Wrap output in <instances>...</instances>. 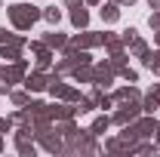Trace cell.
<instances>
[{
    "mask_svg": "<svg viewBox=\"0 0 160 157\" xmlns=\"http://www.w3.org/2000/svg\"><path fill=\"white\" fill-rule=\"evenodd\" d=\"M0 151H3V133H0Z\"/></svg>",
    "mask_w": 160,
    "mask_h": 157,
    "instance_id": "cell-35",
    "label": "cell"
},
{
    "mask_svg": "<svg viewBox=\"0 0 160 157\" xmlns=\"http://www.w3.org/2000/svg\"><path fill=\"white\" fill-rule=\"evenodd\" d=\"M43 43L52 46V49H65V46H68V37L59 34V31H49V34H43Z\"/></svg>",
    "mask_w": 160,
    "mask_h": 157,
    "instance_id": "cell-18",
    "label": "cell"
},
{
    "mask_svg": "<svg viewBox=\"0 0 160 157\" xmlns=\"http://www.w3.org/2000/svg\"><path fill=\"white\" fill-rule=\"evenodd\" d=\"M111 99H114L117 105H129V102H142V93L136 86H120V89H114Z\"/></svg>",
    "mask_w": 160,
    "mask_h": 157,
    "instance_id": "cell-13",
    "label": "cell"
},
{
    "mask_svg": "<svg viewBox=\"0 0 160 157\" xmlns=\"http://www.w3.org/2000/svg\"><path fill=\"white\" fill-rule=\"evenodd\" d=\"M142 111H145V114H154V111H160V83H154V89L142 99Z\"/></svg>",
    "mask_w": 160,
    "mask_h": 157,
    "instance_id": "cell-14",
    "label": "cell"
},
{
    "mask_svg": "<svg viewBox=\"0 0 160 157\" xmlns=\"http://www.w3.org/2000/svg\"><path fill=\"white\" fill-rule=\"evenodd\" d=\"M25 74H28V62H25V59H16L12 65H0V83H3V86L22 83Z\"/></svg>",
    "mask_w": 160,
    "mask_h": 157,
    "instance_id": "cell-3",
    "label": "cell"
},
{
    "mask_svg": "<svg viewBox=\"0 0 160 157\" xmlns=\"http://www.w3.org/2000/svg\"><path fill=\"white\" fill-rule=\"evenodd\" d=\"M99 145H96V136L86 129H77L74 136H68V145H65V154H96Z\"/></svg>",
    "mask_w": 160,
    "mask_h": 157,
    "instance_id": "cell-2",
    "label": "cell"
},
{
    "mask_svg": "<svg viewBox=\"0 0 160 157\" xmlns=\"http://www.w3.org/2000/svg\"><path fill=\"white\" fill-rule=\"evenodd\" d=\"M136 34H139V31H136V28H126V31H123V43H129V40L136 37Z\"/></svg>",
    "mask_w": 160,
    "mask_h": 157,
    "instance_id": "cell-28",
    "label": "cell"
},
{
    "mask_svg": "<svg viewBox=\"0 0 160 157\" xmlns=\"http://www.w3.org/2000/svg\"><path fill=\"white\" fill-rule=\"evenodd\" d=\"M9 99H12V105H19V108H25V105L31 102V93H9Z\"/></svg>",
    "mask_w": 160,
    "mask_h": 157,
    "instance_id": "cell-25",
    "label": "cell"
},
{
    "mask_svg": "<svg viewBox=\"0 0 160 157\" xmlns=\"http://www.w3.org/2000/svg\"><path fill=\"white\" fill-rule=\"evenodd\" d=\"M31 53L37 56V68L40 71H49V65H52V46H46L43 40H34V43H31Z\"/></svg>",
    "mask_w": 160,
    "mask_h": 157,
    "instance_id": "cell-11",
    "label": "cell"
},
{
    "mask_svg": "<svg viewBox=\"0 0 160 157\" xmlns=\"http://www.w3.org/2000/svg\"><path fill=\"white\" fill-rule=\"evenodd\" d=\"M108 126H111V117H105V114H102V117H96V120H92L89 133H92V136H105V129H108Z\"/></svg>",
    "mask_w": 160,
    "mask_h": 157,
    "instance_id": "cell-21",
    "label": "cell"
},
{
    "mask_svg": "<svg viewBox=\"0 0 160 157\" xmlns=\"http://www.w3.org/2000/svg\"><path fill=\"white\" fill-rule=\"evenodd\" d=\"M12 129V117H0V133H9Z\"/></svg>",
    "mask_w": 160,
    "mask_h": 157,
    "instance_id": "cell-27",
    "label": "cell"
},
{
    "mask_svg": "<svg viewBox=\"0 0 160 157\" xmlns=\"http://www.w3.org/2000/svg\"><path fill=\"white\" fill-rule=\"evenodd\" d=\"M117 74H120V77H123V80H129V83H139V71H132L129 65H123V68H120Z\"/></svg>",
    "mask_w": 160,
    "mask_h": 157,
    "instance_id": "cell-24",
    "label": "cell"
},
{
    "mask_svg": "<svg viewBox=\"0 0 160 157\" xmlns=\"http://www.w3.org/2000/svg\"><path fill=\"white\" fill-rule=\"evenodd\" d=\"M28 46V40L22 37V34H12L9 40H3L0 43V59H6V62H16L22 59V49Z\"/></svg>",
    "mask_w": 160,
    "mask_h": 157,
    "instance_id": "cell-5",
    "label": "cell"
},
{
    "mask_svg": "<svg viewBox=\"0 0 160 157\" xmlns=\"http://www.w3.org/2000/svg\"><path fill=\"white\" fill-rule=\"evenodd\" d=\"M129 126H132V133H136L139 139H151V136H157V126H160V123L154 120V114H148V117L132 120Z\"/></svg>",
    "mask_w": 160,
    "mask_h": 157,
    "instance_id": "cell-7",
    "label": "cell"
},
{
    "mask_svg": "<svg viewBox=\"0 0 160 157\" xmlns=\"http://www.w3.org/2000/svg\"><path fill=\"white\" fill-rule=\"evenodd\" d=\"M68 43L80 46V49H92V46H105V34H96V31H86L83 28V34H74Z\"/></svg>",
    "mask_w": 160,
    "mask_h": 157,
    "instance_id": "cell-6",
    "label": "cell"
},
{
    "mask_svg": "<svg viewBox=\"0 0 160 157\" xmlns=\"http://www.w3.org/2000/svg\"><path fill=\"white\" fill-rule=\"evenodd\" d=\"M123 37H117V34H105V49L111 53V56H117V53H123Z\"/></svg>",
    "mask_w": 160,
    "mask_h": 157,
    "instance_id": "cell-19",
    "label": "cell"
},
{
    "mask_svg": "<svg viewBox=\"0 0 160 157\" xmlns=\"http://www.w3.org/2000/svg\"><path fill=\"white\" fill-rule=\"evenodd\" d=\"M0 93H9V86H3V83H0Z\"/></svg>",
    "mask_w": 160,
    "mask_h": 157,
    "instance_id": "cell-34",
    "label": "cell"
},
{
    "mask_svg": "<svg viewBox=\"0 0 160 157\" xmlns=\"http://www.w3.org/2000/svg\"><path fill=\"white\" fill-rule=\"evenodd\" d=\"M46 89H49L56 99H62V102H74V105L80 102V93L74 89V86H65V83H62V74H59V71L49 74V86H46Z\"/></svg>",
    "mask_w": 160,
    "mask_h": 157,
    "instance_id": "cell-4",
    "label": "cell"
},
{
    "mask_svg": "<svg viewBox=\"0 0 160 157\" xmlns=\"http://www.w3.org/2000/svg\"><path fill=\"white\" fill-rule=\"evenodd\" d=\"M77 3H83V0H65V6H77Z\"/></svg>",
    "mask_w": 160,
    "mask_h": 157,
    "instance_id": "cell-31",
    "label": "cell"
},
{
    "mask_svg": "<svg viewBox=\"0 0 160 157\" xmlns=\"http://www.w3.org/2000/svg\"><path fill=\"white\" fill-rule=\"evenodd\" d=\"M102 19H105V25H114V22L120 19V6L117 3H102Z\"/></svg>",
    "mask_w": 160,
    "mask_h": 157,
    "instance_id": "cell-17",
    "label": "cell"
},
{
    "mask_svg": "<svg viewBox=\"0 0 160 157\" xmlns=\"http://www.w3.org/2000/svg\"><path fill=\"white\" fill-rule=\"evenodd\" d=\"M148 25H151V28H160V9H154V13L148 16Z\"/></svg>",
    "mask_w": 160,
    "mask_h": 157,
    "instance_id": "cell-26",
    "label": "cell"
},
{
    "mask_svg": "<svg viewBox=\"0 0 160 157\" xmlns=\"http://www.w3.org/2000/svg\"><path fill=\"white\" fill-rule=\"evenodd\" d=\"M142 62H145V65H148V68L160 77V49H157V53H151V49H148V56H145Z\"/></svg>",
    "mask_w": 160,
    "mask_h": 157,
    "instance_id": "cell-22",
    "label": "cell"
},
{
    "mask_svg": "<svg viewBox=\"0 0 160 157\" xmlns=\"http://www.w3.org/2000/svg\"><path fill=\"white\" fill-rule=\"evenodd\" d=\"M6 13H9V22L16 31H31V25L43 19V9H37L34 3H12Z\"/></svg>",
    "mask_w": 160,
    "mask_h": 157,
    "instance_id": "cell-1",
    "label": "cell"
},
{
    "mask_svg": "<svg viewBox=\"0 0 160 157\" xmlns=\"http://www.w3.org/2000/svg\"><path fill=\"white\" fill-rule=\"evenodd\" d=\"M157 145H160V126H157Z\"/></svg>",
    "mask_w": 160,
    "mask_h": 157,
    "instance_id": "cell-37",
    "label": "cell"
},
{
    "mask_svg": "<svg viewBox=\"0 0 160 157\" xmlns=\"http://www.w3.org/2000/svg\"><path fill=\"white\" fill-rule=\"evenodd\" d=\"M43 19L49 22V25H59V22H62V9H56V6H46V9H43Z\"/></svg>",
    "mask_w": 160,
    "mask_h": 157,
    "instance_id": "cell-23",
    "label": "cell"
},
{
    "mask_svg": "<svg viewBox=\"0 0 160 157\" xmlns=\"http://www.w3.org/2000/svg\"><path fill=\"white\" fill-rule=\"evenodd\" d=\"M154 43H160V28H157V34H154Z\"/></svg>",
    "mask_w": 160,
    "mask_h": 157,
    "instance_id": "cell-33",
    "label": "cell"
},
{
    "mask_svg": "<svg viewBox=\"0 0 160 157\" xmlns=\"http://www.w3.org/2000/svg\"><path fill=\"white\" fill-rule=\"evenodd\" d=\"M92 68H96L92 83H96L99 89H105V86H111V83H114V68H111V62H99V65H92Z\"/></svg>",
    "mask_w": 160,
    "mask_h": 157,
    "instance_id": "cell-12",
    "label": "cell"
},
{
    "mask_svg": "<svg viewBox=\"0 0 160 157\" xmlns=\"http://www.w3.org/2000/svg\"><path fill=\"white\" fill-rule=\"evenodd\" d=\"M83 3H89V6H99L102 0H83Z\"/></svg>",
    "mask_w": 160,
    "mask_h": 157,
    "instance_id": "cell-32",
    "label": "cell"
},
{
    "mask_svg": "<svg viewBox=\"0 0 160 157\" xmlns=\"http://www.w3.org/2000/svg\"><path fill=\"white\" fill-rule=\"evenodd\" d=\"M9 37H12V34H9V31H6V28L0 25V43H3V40H9Z\"/></svg>",
    "mask_w": 160,
    "mask_h": 157,
    "instance_id": "cell-29",
    "label": "cell"
},
{
    "mask_svg": "<svg viewBox=\"0 0 160 157\" xmlns=\"http://www.w3.org/2000/svg\"><path fill=\"white\" fill-rule=\"evenodd\" d=\"M111 3H117V6H123V0H111Z\"/></svg>",
    "mask_w": 160,
    "mask_h": 157,
    "instance_id": "cell-36",
    "label": "cell"
},
{
    "mask_svg": "<svg viewBox=\"0 0 160 157\" xmlns=\"http://www.w3.org/2000/svg\"><path fill=\"white\" fill-rule=\"evenodd\" d=\"M22 83H25V89H28V93H43V89L49 86V74L37 68V71L25 74V80H22Z\"/></svg>",
    "mask_w": 160,
    "mask_h": 157,
    "instance_id": "cell-10",
    "label": "cell"
},
{
    "mask_svg": "<svg viewBox=\"0 0 160 157\" xmlns=\"http://www.w3.org/2000/svg\"><path fill=\"white\" fill-rule=\"evenodd\" d=\"M148 6L151 9H160V0H148Z\"/></svg>",
    "mask_w": 160,
    "mask_h": 157,
    "instance_id": "cell-30",
    "label": "cell"
},
{
    "mask_svg": "<svg viewBox=\"0 0 160 157\" xmlns=\"http://www.w3.org/2000/svg\"><path fill=\"white\" fill-rule=\"evenodd\" d=\"M139 114H142V105H139V102H129V105H120V111L111 117V123H117V126H126V123L139 120Z\"/></svg>",
    "mask_w": 160,
    "mask_h": 157,
    "instance_id": "cell-8",
    "label": "cell"
},
{
    "mask_svg": "<svg viewBox=\"0 0 160 157\" xmlns=\"http://www.w3.org/2000/svg\"><path fill=\"white\" fill-rule=\"evenodd\" d=\"M71 25H74V28H80V31H83V28L89 25V13L83 9V3L71 6Z\"/></svg>",
    "mask_w": 160,
    "mask_h": 157,
    "instance_id": "cell-15",
    "label": "cell"
},
{
    "mask_svg": "<svg viewBox=\"0 0 160 157\" xmlns=\"http://www.w3.org/2000/svg\"><path fill=\"white\" fill-rule=\"evenodd\" d=\"M71 74H74V80H77V83H92V77H96V68L86 62V65H77Z\"/></svg>",
    "mask_w": 160,
    "mask_h": 157,
    "instance_id": "cell-16",
    "label": "cell"
},
{
    "mask_svg": "<svg viewBox=\"0 0 160 157\" xmlns=\"http://www.w3.org/2000/svg\"><path fill=\"white\" fill-rule=\"evenodd\" d=\"M126 46H129V49H132V56H139V59H145V56H148V43H145V40L139 37V34H136V37L129 40Z\"/></svg>",
    "mask_w": 160,
    "mask_h": 157,
    "instance_id": "cell-20",
    "label": "cell"
},
{
    "mask_svg": "<svg viewBox=\"0 0 160 157\" xmlns=\"http://www.w3.org/2000/svg\"><path fill=\"white\" fill-rule=\"evenodd\" d=\"M52 133H56V129H40V133H34V136H37V142L49 151V154H62V151H65V142H62L59 136H52Z\"/></svg>",
    "mask_w": 160,
    "mask_h": 157,
    "instance_id": "cell-9",
    "label": "cell"
}]
</instances>
